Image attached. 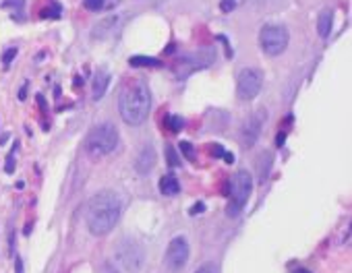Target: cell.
Returning a JSON list of instances; mask_svg holds the SVG:
<instances>
[{"label": "cell", "instance_id": "obj_1", "mask_svg": "<svg viewBox=\"0 0 352 273\" xmlns=\"http://www.w3.org/2000/svg\"><path fill=\"white\" fill-rule=\"evenodd\" d=\"M122 203L114 191L98 193L87 205V228L93 236L108 234L120 220Z\"/></svg>", "mask_w": 352, "mask_h": 273}, {"label": "cell", "instance_id": "obj_2", "mask_svg": "<svg viewBox=\"0 0 352 273\" xmlns=\"http://www.w3.org/2000/svg\"><path fill=\"white\" fill-rule=\"evenodd\" d=\"M118 110L126 125L131 127L143 125L151 110V94H149L147 83L137 79L126 85L118 98Z\"/></svg>", "mask_w": 352, "mask_h": 273}, {"label": "cell", "instance_id": "obj_3", "mask_svg": "<svg viewBox=\"0 0 352 273\" xmlns=\"http://www.w3.org/2000/svg\"><path fill=\"white\" fill-rule=\"evenodd\" d=\"M118 145V131L114 125H100L95 127L85 141V149L91 158H104L116 149Z\"/></svg>", "mask_w": 352, "mask_h": 273}, {"label": "cell", "instance_id": "obj_4", "mask_svg": "<svg viewBox=\"0 0 352 273\" xmlns=\"http://www.w3.org/2000/svg\"><path fill=\"white\" fill-rule=\"evenodd\" d=\"M228 187H230V203L226 211L230 218H236L253 193V176L247 170H238L236 174L230 176Z\"/></svg>", "mask_w": 352, "mask_h": 273}, {"label": "cell", "instance_id": "obj_5", "mask_svg": "<svg viewBox=\"0 0 352 273\" xmlns=\"http://www.w3.org/2000/svg\"><path fill=\"white\" fill-rule=\"evenodd\" d=\"M116 261L122 269L131 271V273H137L145 261V253H143V247L139 245L137 240L133 238H124L120 240L118 245V251H116Z\"/></svg>", "mask_w": 352, "mask_h": 273}, {"label": "cell", "instance_id": "obj_6", "mask_svg": "<svg viewBox=\"0 0 352 273\" xmlns=\"http://www.w3.org/2000/svg\"><path fill=\"white\" fill-rule=\"evenodd\" d=\"M259 46L269 56L282 54L288 46V29L284 25H265L259 32Z\"/></svg>", "mask_w": 352, "mask_h": 273}, {"label": "cell", "instance_id": "obj_7", "mask_svg": "<svg viewBox=\"0 0 352 273\" xmlns=\"http://www.w3.org/2000/svg\"><path fill=\"white\" fill-rule=\"evenodd\" d=\"M215 60V52L205 48V50H197V52H191V54H184L178 58L176 63V75L180 79L188 77L191 73L195 71H201V69H207L211 63Z\"/></svg>", "mask_w": 352, "mask_h": 273}, {"label": "cell", "instance_id": "obj_8", "mask_svg": "<svg viewBox=\"0 0 352 273\" xmlns=\"http://www.w3.org/2000/svg\"><path fill=\"white\" fill-rule=\"evenodd\" d=\"M263 87V73L259 69H245L238 73L236 79V91H238V98L249 102L255 100L259 96V91Z\"/></svg>", "mask_w": 352, "mask_h": 273}, {"label": "cell", "instance_id": "obj_9", "mask_svg": "<svg viewBox=\"0 0 352 273\" xmlns=\"http://www.w3.org/2000/svg\"><path fill=\"white\" fill-rule=\"evenodd\" d=\"M164 261H166V267L170 271H180L186 265V261H188V242H186L184 236H176V238L170 240Z\"/></svg>", "mask_w": 352, "mask_h": 273}, {"label": "cell", "instance_id": "obj_10", "mask_svg": "<svg viewBox=\"0 0 352 273\" xmlns=\"http://www.w3.org/2000/svg\"><path fill=\"white\" fill-rule=\"evenodd\" d=\"M124 23V17H106L102 19L98 25H93L91 29V38L93 40H108V38H114L120 27Z\"/></svg>", "mask_w": 352, "mask_h": 273}, {"label": "cell", "instance_id": "obj_11", "mask_svg": "<svg viewBox=\"0 0 352 273\" xmlns=\"http://www.w3.org/2000/svg\"><path fill=\"white\" fill-rule=\"evenodd\" d=\"M263 123H265V110L255 112V114L247 120V125H245V129H242V135H245V143H247V145H253L255 141H257Z\"/></svg>", "mask_w": 352, "mask_h": 273}, {"label": "cell", "instance_id": "obj_12", "mask_svg": "<svg viewBox=\"0 0 352 273\" xmlns=\"http://www.w3.org/2000/svg\"><path fill=\"white\" fill-rule=\"evenodd\" d=\"M155 162H157V156H155L153 147H143L141 154H139L137 160H135V170H137L141 176H147V174L155 168Z\"/></svg>", "mask_w": 352, "mask_h": 273}, {"label": "cell", "instance_id": "obj_13", "mask_svg": "<svg viewBox=\"0 0 352 273\" xmlns=\"http://www.w3.org/2000/svg\"><path fill=\"white\" fill-rule=\"evenodd\" d=\"M108 83H110V75L106 71H98V73H95V79H93V100L95 102L104 98L106 89H108Z\"/></svg>", "mask_w": 352, "mask_h": 273}, {"label": "cell", "instance_id": "obj_14", "mask_svg": "<svg viewBox=\"0 0 352 273\" xmlns=\"http://www.w3.org/2000/svg\"><path fill=\"white\" fill-rule=\"evenodd\" d=\"M178 191H180V182H178L176 176H172V174L162 176V180H159V193L172 197V195H176Z\"/></svg>", "mask_w": 352, "mask_h": 273}, {"label": "cell", "instance_id": "obj_15", "mask_svg": "<svg viewBox=\"0 0 352 273\" xmlns=\"http://www.w3.org/2000/svg\"><path fill=\"white\" fill-rule=\"evenodd\" d=\"M332 11H323L321 15H319V19H317V32H319V36H321L323 40L326 38H330V34H332Z\"/></svg>", "mask_w": 352, "mask_h": 273}, {"label": "cell", "instance_id": "obj_16", "mask_svg": "<svg viewBox=\"0 0 352 273\" xmlns=\"http://www.w3.org/2000/svg\"><path fill=\"white\" fill-rule=\"evenodd\" d=\"M129 65L131 67H149V69L162 67V63L157 58H149V56H133V58H129Z\"/></svg>", "mask_w": 352, "mask_h": 273}, {"label": "cell", "instance_id": "obj_17", "mask_svg": "<svg viewBox=\"0 0 352 273\" xmlns=\"http://www.w3.org/2000/svg\"><path fill=\"white\" fill-rule=\"evenodd\" d=\"M118 0H85V9L98 13V11H108L112 7H116Z\"/></svg>", "mask_w": 352, "mask_h": 273}, {"label": "cell", "instance_id": "obj_18", "mask_svg": "<svg viewBox=\"0 0 352 273\" xmlns=\"http://www.w3.org/2000/svg\"><path fill=\"white\" fill-rule=\"evenodd\" d=\"M166 125H168V129H170V133H180V129H182V118L180 116H168V120H166Z\"/></svg>", "mask_w": 352, "mask_h": 273}, {"label": "cell", "instance_id": "obj_19", "mask_svg": "<svg viewBox=\"0 0 352 273\" xmlns=\"http://www.w3.org/2000/svg\"><path fill=\"white\" fill-rule=\"evenodd\" d=\"M180 151L186 156V160H191V162H195V151H193V145H191L188 141H182L180 143Z\"/></svg>", "mask_w": 352, "mask_h": 273}, {"label": "cell", "instance_id": "obj_20", "mask_svg": "<svg viewBox=\"0 0 352 273\" xmlns=\"http://www.w3.org/2000/svg\"><path fill=\"white\" fill-rule=\"evenodd\" d=\"M42 17H50V19H58L60 17V7L58 5H52V9H46L44 13H42Z\"/></svg>", "mask_w": 352, "mask_h": 273}, {"label": "cell", "instance_id": "obj_21", "mask_svg": "<svg viewBox=\"0 0 352 273\" xmlns=\"http://www.w3.org/2000/svg\"><path fill=\"white\" fill-rule=\"evenodd\" d=\"M15 56H17V48H9V50L5 52V56H3V65L9 67V65H11V60H13Z\"/></svg>", "mask_w": 352, "mask_h": 273}, {"label": "cell", "instance_id": "obj_22", "mask_svg": "<svg viewBox=\"0 0 352 273\" xmlns=\"http://www.w3.org/2000/svg\"><path fill=\"white\" fill-rule=\"evenodd\" d=\"M7 174H13L15 172V151H11L9 154V158H7Z\"/></svg>", "mask_w": 352, "mask_h": 273}, {"label": "cell", "instance_id": "obj_23", "mask_svg": "<svg viewBox=\"0 0 352 273\" xmlns=\"http://www.w3.org/2000/svg\"><path fill=\"white\" fill-rule=\"evenodd\" d=\"M234 7H236L234 0H222V3H220V9H222L224 13H230Z\"/></svg>", "mask_w": 352, "mask_h": 273}, {"label": "cell", "instance_id": "obj_24", "mask_svg": "<svg viewBox=\"0 0 352 273\" xmlns=\"http://www.w3.org/2000/svg\"><path fill=\"white\" fill-rule=\"evenodd\" d=\"M168 162H170V166H172V168L180 166V162L176 160V154H174V149H172V147H168Z\"/></svg>", "mask_w": 352, "mask_h": 273}, {"label": "cell", "instance_id": "obj_25", "mask_svg": "<svg viewBox=\"0 0 352 273\" xmlns=\"http://www.w3.org/2000/svg\"><path fill=\"white\" fill-rule=\"evenodd\" d=\"M203 209H205V205H203V203H197V205L191 207V214L195 216V214H199V211H203Z\"/></svg>", "mask_w": 352, "mask_h": 273}, {"label": "cell", "instance_id": "obj_26", "mask_svg": "<svg viewBox=\"0 0 352 273\" xmlns=\"http://www.w3.org/2000/svg\"><path fill=\"white\" fill-rule=\"evenodd\" d=\"M211 154H213V156H224V149H222L220 145H213V147H211Z\"/></svg>", "mask_w": 352, "mask_h": 273}, {"label": "cell", "instance_id": "obj_27", "mask_svg": "<svg viewBox=\"0 0 352 273\" xmlns=\"http://www.w3.org/2000/svg\"><path fill=\"white\" fill-rule=\"evenodd\" d=\"M195 273H211V269H209V267L205 265V267H201V269H197Z\"/></svg>", "mask_w": 352, "mask_h": 273}, {"label": "cell", "instance_id": "obj_28", "mask_svg": "<svg viewBox=\"0 0 352 273\" xmlns=\"http://www.w3.org/2000/svg\"><path fill=\"white\" fill-rule=\"evenodd\" d=\"M145 3H151V5H162V3H166V0H145Z\"/></svg>", "mask_w": 352, "mask_h": 273}, {"label": "cell", "instance_id": "obj_29", "mask_svg": "<svg viewBox=\"0 0 352 273\" xmlns=\"http://www.w3.org/2000/svg\"><path fill=\"white\" fill-rule=\"evenodd\" d=\"M17 273H23V267H21V259H17Z\"/></svg>", "mask_w": 352, "mask_h": 273}, {"label": "cell", "instance_id": "obj_30", "mask_svg": "<svg viewBox=\"0 0 352 273\" xmlns=\"http://www.w3.org/2000/svg\"><path fill=\"white\" fill-rule=\"evenodd\" d=\"M249 3H255V5H261V3H267V0H249Z\"/></svg>", "mask_w": 352, "mask_h": 273}, {"label": "cell", "instance_id": "obj_31", "mask_svg": "<svg viewBox=\"0 0 352 273\" xmlns=\"http://www.w3.org/2000/svg\"><path fill=\"white\" fill-rule=\"evenodd\" d=\"M296 273H311V271H307V269H296Z\"/></svg>", "mask_w": 352, "mask_h": 273}]
</instances>
